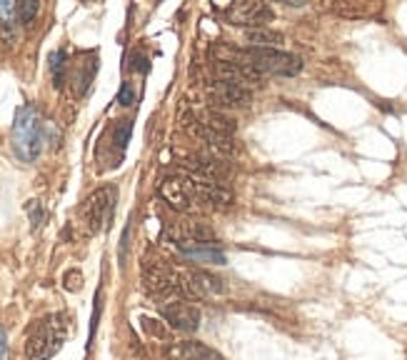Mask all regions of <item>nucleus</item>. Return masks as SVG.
<instances>
[{
    "label": "nucleus",
    "instance_id": "a211bd4d",
    "mask_svg": "<svg viewBox=\"0 0 407 360\" xmlns=\"http://www.w3.org/2000/svg\"><path fill=\"white\" fill-rule=\"evenodd\" d=\"M65 288H68V290H80V288H83V276H80L78 270L65 273Z\"/></svg>",
    "mask_w": 407,
    "mask_h": 360
},
{
    "label": "nucleus",
    "instance_id": "9d476101",
    "mask_svg": "<svg viewBox=\"0 0 407 360\" xmlns=\"http://www.w3.org/2000/svg\"><path fill=\"white\" fill-rule=\"evenodd\" d=\"M212 73H215V80H228V83H235L248 88L250 85H257L262 80V75L253 68H245V65L237 63H225V60H215L212 63Z\"/></svg>",
    "mask_w": 407,
    "mask_h": 360
},
{
    "label": "nucleus",
    "instance_id": "ddd939ff",
    "mask_svg": "<svg viewBox=\"0 0 407 360\" xmlns=\"http://www.w3.org/2000/svg\"><path fill=\"white\" fill-rule=\"evenodd\" d=\"M175 238H178V243H183V240L210 243V240H215V233H212L205 223H180L178 228H175Z\"/></svg>",
    "mask_w": 407,
    "mask_h": 360
},
{
    "label": "nucleus",
    "instance_id": "1a4fd4ad",
    "mask_svg": "<svg viewBox=\"0 0 407 360\" xmlns=\"http://www.w3.org/2000/svg\"><path fill=\"white\" fill-rule=\"evenodd\" d=\"M208 96H210L217 105H225V108H245V105L253 100V93H250L248 88L228 83V80H212V83L208 85Z\"/></svg>",
    "mask_w": 407,
    "mask_h": 360
},
{
    "label": "nucleus",
    "instance_id": "4468645a",
    "mask_svg": "<svg viewBox=\"0 0 407 360\" xmlns=\"http://www.w3.org/2000/svg\"><path fill=\"white\" fill-rule=\"evenodd\" d=\"M242 38L248 40L250 48H273V45H280L285 40L282 33L267 30V28H248L242 33Z\"/></svg>",
    "mask_w": 407,
    "mask_h": 360
},
{
    "label": "nucleus",
    "instance_id": "aec40b11",
    "mask_svg": "<svg viewBox=\"0 0 407 360\" xmlns=\"http://www.w3.org/2000/svg\"><path fill=\"white\" fill-rule=\"evenodd\" d=\"M123 105H133V100H135V93H133V85L130 83H125L123 85V90H120V98H118Z\"/></svg>",
    "mask_w": 407,
    "mask_h": 360
},
{
    "label": "nucleus",
    "instance_id": "f03ea898",
    "mask_svg": "<svg viewBox=\"0 0 407 360\" xmlns=\"http://www.w3.org/2000/svg\"><path fill=\"white\" fill-rule=\"evenodd\" d=\"M71 333V315L51 313L40 318L30 328L26 338V355L30 360H48L63 348L65 338Z\"/></svg>",
    "mask_w": 407,
    "mask_h": 360
},
{
    "label": "nucleus",
    "instance_id": "7ed1b4c3",
    "mask_svg": "<svg viewBox=\"0 0 407 360\" xmlns=\"http://www.w3.org/2000/svg\"><path fill=\"white\" fill-rule=\"evenodd\" d=\"M10 141H13V150L20 161H35L43 150V123L38 118V110L33 105H23L15 113L13 130H10Z\"/></svg>",
    "mask_w": 407,
    "mask_h": 360
},
{
    "label": "nucleus",
    "instance_id": "9b49d317",
    "mask_svg": "<svg viewBox=\"0 0 407 360\" xmlns=\"http://www.w3.org/2000/svg\"><path fill=\"white\" fill-rule=\"evenodd\" d=\"M165 358L168 360H223V355L217 353V350H212L210 345H205V343L183 341L168 348Z\"/></svg>",
    "mask_w": 407,
    "mask_h": 360
},
{
    "label": "nucleus",
    "instance_id": "f257e3e1",
    "mask_svg": "<svg viewBox=\"0 0 407 360\" xmlns=\"http://www.w3.org/2000/svg\"><path fill=\"white\" fill-rule=\"evenodd\" d=\"M215 60L237 63L253 68L260 75H282L293 78L302 71V60L293 53H282L275 48H235V45H215L212 48Z\"/></svg>",
    "mask_w": 407,
    "mask_h": 360
},
{
    "label": "nucleus",
    "instance_id": "423d86ee",
    "mask_svg": "<svg viewBox=\"0 0 407 360\" xmlns=\"http://www.w3.org/2000/svg\"><path fill=\"white\" fill-rule=\"evenodd\" d=\"M115 210V188H98L83 203V223L90 235H96L102 225L110 220V213Z\"/></svg>",
    "mask_w": 407,
    "mask_h": 360
},
{
    "label": "nucleus",
    "instance_id": "20e7f679",
    "mask_svg": "<svg viewBox=\"0 0 407 360\" xmlns=\"http://www.w3.org/2000/svg\"><path fill=\"white\" fill-rule=\"evenodd\" d=\"M160 195L168 206L175 208L180 213H192L200 210V198H197V186L195 178L190 175H170L160 183Z\"/></svg>",
    "mask_w": 407,
    "mask_h": 360
},
{
    "label": "nucleus",
    "instance_id": "6e6552de",
    "mask_svg": "<svg viewBox=\"0 0 407 360\" xmlns=\"http://www.w3.org/2000/svg\"><path fill=\"white\" fill-rule=\"evenodd\" d=\"M160 313L170 323L172 328L178 330H195L200 325V310L192 303L183 300V298H172V300L160 303Z\"/></svg>",
    "mask_w": 407,
    "mask_h": 360
},
{
    "label": "nucleus",
    "instance_id": "f3484780",
    "mask_svg": "<svg viewBox=\"0 0 407 360\" xmlns=\"http://www.w3.org/2000/svg\"><path fill=\"white\" fill-rule=\"evenodd\" d=\"M130 130H133V125H130V120H120L118 125H115V143H118V148H125L127 141H130Z\"/></svg>",
    "mask_w": 407,
    "mask_h": 360
},
{
    "label": "nucleus",
    "instance_id": "412c9836",
    "mask_svg": "<svg viewBox=\"0 0 407 360\" xmlns=\"http://www.w3.org/2000/svg\"><path fill=\"white\" fill-rule=\"evenodd\" d=\"M6 353H8V335H6V328L0 325V360H6Z\"/></svg>",
    "mask_w": 407,
    "mask_h": 360
},
{
    "label": "nucleus",
    "instance_id": "6ab92c4d",
    "mask_svg": "<svg viewBox=\"0 0 407 360\" xmlns=\"http://www.w3.org/2000/svg\"><path fill=\"white\" fill-rule=\"evenodd\" d=\"M26 210L30 213L33 225H40V220H43V210H40V203H38V200H30V203L26 206Z\"/></svg>",
    "mask_w": 407,
    "mask_h": 360
},
{
    "label": "nucleus",
    "instance_id": "dca6fc26",
    "mask_svg": "<svg viewBox=\"0 0 407 360\" xmlns=\"http://www.w3.org/2000/svg\"><path fill=\"white\" fill-rule=\"evenodd\" d=\"M63 71H65V53L55 51L51 55V73H53L55 85H63Z\"/></svg>",
    "mask_w": 407,
    "mask_h": 360
},
{
    "label": "nucleus",
    "instance_id": "2eb2a0df",
    "mask_svg": "<svg viewBox=\"0 0 407 360\" xmlns=\"http://www.w3.org/2000/svg\"><path fill=\"white\" fill-rule=\"evenodd\" d=\"M38 3L35 0H20L15 3V15H18L20 23H33V18L38 15Z\"/></svg>",
    "mask_w": 407,
    "mask_h": 360
},
{
    "label": "nucleus",
    "instance_id": "0eeeda50",
    "mask_svg": "<svg viewBox=\"0 0 407 360\" xmlns=\"http://www.w3.org/2000/svg\"><path fill=\"white\" fill-rule=\"evenodd\" d=\"M223 293L220 278L210 276L208 270H180V298L203 300Z\"/></svg>",
    "mask_w": 407,
    "mask_h": 360
},
{
    "label": "nucleus",
    "instance_id": "f8f14e48",
    "mask_svg": "<svg viewBox=\"0 0 407 360\" xmlns=\"http://www.w3.org/2000/svg\"><path fill=\"white\" fill-rule=\"evenodd\" d=\"M178 248L188 260H192V263H212V265L225 263V253L215 251L212 243H192V240H183V243H178Z\"/></svg>",
    "mask_w": 407,
    "mask_h": 360
},
{
    "label": "nucleus",
    "instance_id": "39448f33",
    "mask_svg": "<svg viewBox=\"0 0 407 360\" xmlns=\"http://www.w3.org/2000/svg\"><path fill=\"white\" fill-rule=\"evenodd\" d=\"M223 18L228 20L230 26H245V28H260L262 23L273 20L275 13L273 8L260 0H237V3H230V6L220 8Z\"/></svg>",
    "mask_w": 407,
    "mask_h": 360
}]
</instances>
